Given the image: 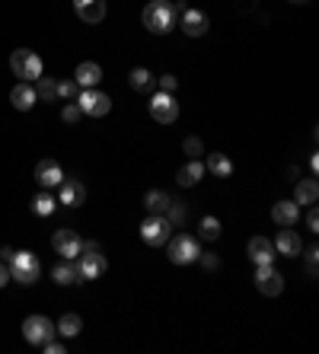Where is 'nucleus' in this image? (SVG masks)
Wrapping results in <instances>:
<instances>
[{
  "label": "nucleus",
  "mask_w": 319,
  "mask_h": 354,
  "mask_svg": "<svg viewBox=\"0 0 319 354\" xmlns=\"http://www.w3.org/2000/svg\"><path fill=\"white\" fill-rule=\"evenodd\" d=\"M182 10H185V3H182V0H176V3H170V0H154V3H147V7H144L140 23L147 26V32L166 35V32H172V26H176V19H179Z\"/></svg>",
  "instance_id": "f257e3e1"
},
{
  "label": "nucleus",
  "mask_w": 319,
  "mask_h": 354,
  "mask_svg": "<svg viewBox=\"0 0 319 354\" xmlns=\"http://www.w3.org/2000/svg\"><path fill=\"white\" fill-rule=\"evenodd\" d=\"M7 265H10V281H19V284H26V288L42 278V262H39L35 252H29V249L13 252Z\"/></svg>",
  "instance_id": "f03ea898"
},
{
  "label": "nucleus",
  "mask_w": 319,
  "mask_h": 354,
  "mask_svg": "<svg viewBox=\"0 0 319 354\" xmlns=\"http://www.w3.org/2000/svg\"><path fill=\"white\" fill-rule=\"evenodd\" d=\"M10 71H13L23 83H35L42 74H45L42 58L35 55V51H29V48H17L13 55H10Z\"/></svg>",
  "instance_id": "7ed1b4c3"
},
{
  "label": "nucleus",
  "mask_w": 319,
  "mask_h": 354,
  "mask_svg": "<svg viewBox=\"0 0 319 354\" xmlns=\"http://www.w3.org/2000/svg\"><path fill=\"white\" fill-rule=\"evenodd\" d=\"M55 335H57V329H55V322H51L48 316L33 313V316H26V319H23V338L29 342V345L45 348Z\"/></svg>",
  "instance_id": "20e7f679"
},
{
  "label": "nucleus",
  "mask_w": 319,
  "mask_h": 354,
  "mask_svg": "<svg viewBox=\"0 0 319 354\" xmlns=\"http://www.w3.org/2000/svg\"><path fill=\"white\" fill-rule=\"evenodd\" d=\"M166 246H170V262L172 265H192V262H198V256H201L198 239L188 236V233L170 236V239H166Z\"/></svg>",
  "instance_id": "39448f33"
},
{
  "label": "nucleus",
  "mask_w": 319,
  "mask_h": 354,
  "mask_svg": "<svg viewBox=\"0 0 319 354\" xmlns=\"http://www.w3.org/2000/svg\"><path fill=\"white\" fill-rule=\"evenodd\" d=\"M172 236V221L166 214H150L140 223V239L147 246H166V239Z\"/></svg>",
  "instance_id": "423d86ee"
},
{
  "label": "nucleus",
  "mask_w": 319,
  "mask_h": 354,
  "mask_svg": "<svg viewBox=\"0 0 319 354\" xmlns=\"http://www.w3.org/2000/svg\"><path fill=\"white\" fill-rule=\"evenodd\" d=\"M77 106H80L83 115L102 118V115H109V112H112V99L93 86V90H80V96H77Z\"/></svg>",
  "instance_id": "0eeeda50"
},
{
  "label": "nucleus",
  "mask_w": 319,
  "mask_h": 354,
  "mask_svg": "<svg viewBox=\"0 0 319 354\" xmlns=\"http://www.w3.org/2000/svg\"><path fill=\"white\" fill-rule=\"evenodd\" d=\"M106 268H109V262H106V256H102L99 249H90V252H80V256H77V272H80V281L102 278Z\"/></svg>",
  "instance_id": "6e6552de"
},
{
  "label": "nucleus",
  "mask_w": 319,
  "mask_h": 354,
  "mask_svg": "<svg viewBox=\"0 0 319 354\" xmlns=\"http://www.w3.org/2000/svg\"><path fill=\"white\" fill-rule=\"evenodd\" d=\"M150 118L160 124H172L179 118V102L172 99V93H156L150 99Z\"/></svg>",
  "instance_id": "1a4fd4ad"
},
{
  "label": "nucleus",
  "mask_w": 319,
  "mask_h": 354,
  "mask_svg": "<svg viewBox=\"0 0 319 354\" xmlns=\"http://www.w3.org/2000/svg\"><path fill=\"white\" fill-rule=\"evenodd\" d=\"M51 246H55V252L61 259H77L80 256V246H83V236L77 230H71V227H61V230L51 236Z\"/></svg>",
  "instance_id": "9d476101"
},
{
  "label": "nucleus",
  "mask_w": 319,
  "mask_h": 354,
  "mask_svg": "<svg viewBox=\"0 0 319 354\" xmlns=\"http://www.w3.org/2000/svg\"><path fill=\"white\" fill-rule=\"evenodd\" d=\"M255 288L265 297H278L284 290V278L281 272H275V265H255Z\"/></svg>",
  "instance_id": "9b49d317"
},
{
  "label": "nucleus",
  "mask_w": 319,
  "mask_h": 354,
  "mask_svg": "<svg viewBox=\"0 0 319 354\" xmlns=\"http://www.w3.org/2000/svg\"><path fill=\"white\" fill-rule=\"evenodd\" d=\"M61 179H64V169H61L57 160L45 157L35 163V182H39L42 189H55V185H61Z\"/></svg>",
  "instance_id": "f8f14e48"
},
{
  "label": "nucleus",
  "mask_w": 319,
  "mask_h": 354,
  "mask_svg": "<svg viewBox=\"0 0 319 354\" xmlns=\"http://www.w3.org/2000/svg\"><path fill=\"white\" fill-rule=\"evenodd\" d=\"M182 32L192 35V39H198V35H205L208 29H211V19H208V13H201V10H182Z\"/></svg>",
  "instance_id": "ddd939ff"
},
{
  "label": "nucleus",
  "mask_w": 319,
  "mask_h": 354,
  "mask_svg": "<svg viewBox=\"0 0 319 354\" xmlns=\"http://www.w3.org/2000/svg\"><path fill=\"white\" fill-rule=\"evenodd\" d=\"M246 252H249V262H255V265H275V243H271V239H265V236H253V239H249Z\"/></svg>",
  "instance_id": "4468645a"
},
{
  "label": "nucleus",
  "mask_w": 319,
  "mask_h": 354,
  "mask_svg": "<svg viewBox=\"0 0 319 354\" xmlns=\"http://www.w3.org/2000/svg\"><path fill=\"white\" fill-rule=\"evenodd\" d=\"M61 205H67V207H80L83 201H86V185H83L80 179H61Z\"/></svg>",
  "instance_id": "2eb2a0df"
},
{
  "label": "nucleus",
  "mask_w": 319,
  "mask_h": 354,
  "mask_svg": "<svg viewBox=\"0 0 319 354\" xmlns=\"http://www.w3.org/2000/svg\"><path fill=\"white\" fill-rule=\"evenodd\" d=\"M74 10H77V17L90 26L106 19V0H74Z\"/></svg>",
  "instance_id": "dca6fc26"
},
{
  "label": "nucleus",
  "mask_w": 319,
  "mask_h": 354,
  "mask_svg": "<svg viewBox=\"0 0 319 354\" xmlns=\"http://www.w3.org/2000/svg\"><path fill=\"white\" fill-rule=\"evenodd\" d=\"M275 249H278L284 259H297L303 252V243H300V233H294L291 227H284V230L278 233V239H275Z\"/></svg>",
  "instance_id": "f3484780"
},
{
  "label": "nucleus",
  "mask_w": 319,
  "mask_h": 354,
  "mask_svg": "<svg viewBox=\"0 0 319 354\" xmlns=\"http://www.w3.org/2000/svg\"><path fill=\"white\" fill-rule=\"evenodd\" d=\"M271 221L278 223V227H294L300 221V205H294V201H275L271 205Z\"/></svg>",
  "instance_id": "a211bd4d"
},
{
  "label": "nucleus",
  "mask_w": 319,
  "mask_h": 354,
  "mask_svg": "<svg viewBox=\"0 0 319 354\" xmlns=\"http://www.w3.org/2000/svg\"><path fill=\"white\" fill-rule=\"evenodd\" d=\"M10 102H13V109H19V112H29V109L39 102V96H35V86L33 83H23L19 80L13 90H10Z\"/></svg>",
  "instance_id": "6ab92c4d"
},
{
  "label": "nucleus",
  "mask_w": 319,
  "mask_h": 354,
  "mask_svg": "<svg viewBox=\"0 0 319 354\" xmlns=\"http://www.w3.org/2000/svg\"><path fill=\"white\" fill-rule=\"evenodd\" d=\"M74 80H77V86H83V90H93V86L102 80V67H99L96 61H83V64H77Z\"/></svg>",
  "instance_id": "aec40b11"
},
{
  "label": "nucleus",
  "mask_w": 319,
  "mask_h": 354,
  "mask_svg": "<svg viewBox=\"0 0 319 354\" xmlns=\"http://www.w3.org/2000/svg\"><path fill=\"white\" fill-rule=\"evenodd\" d=\"M316 198H319V182L316 179H300L294 185V205H316Z\"/></svg>",
  "instance_id": "412c9836"
},
{
  "label": "nucleus",
  "mask_w": 319,
  "mask_h": 354,
  "mask_svg": "<svg viewBox=\"0 0 319 354\" xmlns=\"http://www.w3.org/2000/svg\"><path fill=\"white\" fill-rule=\"evenodd\" d=\"M51 278H55V284H83L74 259H64L61 265H55V268H51Z\"/></svg>",
  "instance_id": "4be33fe9"
},
{
  "label": "nucleus",
  "mask_w": 319,
  "mask_h": 354,
  "mask_svg": "<svg viewBox=\"0 0 319 354\" xmlns=\"http://www.w3.org/2000/svg\"><path fill=\"white\" fill-rule=\"evenodd\" d=\"M128 83H131L134 93H150L156 86V77L150 74L147 67H134L131 74H128Z\"/></svg>",
  "instance_id": "5701e85b"
},
{
  "label": "nucleus",
  "mask_w": 319,
  "mask_h": 354,
  "mask_svg": "<svg viewBox=\"0 0 319 354\" xmlns=\"http://www.w3.org/2000/svg\"><path fill=\"white\" fill-rule=\"evenodd\" d=\"M201 176H205V166L198 163V160H188V163L182 166L179 173H176V182H179L182 189H192V185H195Z\"/></svg>",
  "instance_id": "b1692460"
},
{
  "label": "nucleus",
  "mask_w": 319,
  "mask_h": 354,
  "mask_svg": "<svg viewBox=\"0 0 319 354\" xmlns=\"http://www.w3.org/2000/svg\"><path fill=\"white\" fill-rule=\"evenodd\" d=\"M55 329H57V335L61 338H77L83 332V319L77 313H64L61 319H57Z\"/></svg>",
  "instance_id": "393cba45"
},
{
  "label": "nucleus",
  "mask_w": 319,
  "mask_h": 354,
  "mask_svg": "<svg viewBox=\"0 0 319 354\" xmlns=\"http://www.w3.org/2000/svg\"><path fill=\"white\" fill-rule=\"evenodd\" d=\"M170 201L172 198L166 195V192H160V189H154V192L144 195V207H147V214H166V211H170Z\"/></svg>",
  "instance_id": "a878e982"
},
{
  "label": "nucleus",
  "mask_w": 319,
  "mask_h": 354,
  "mask_svg": "<svg viewBox=\"0 0 319 354\" xmlns=\"http://www.w3.org/2000/svg\"><path fill=\"white\" fill-rule=\"evenodd\" d=\"M198 239H205V243H214V239H221V221L217 217H201V227H198Z\"/></svg>",
  "instance_id": "bb28decb"
},
{
  "label": "nucleus",
  "mask_w": 319,
  "mask_h": 354,
  "mask_svg": "<svg viewBox=\"0 0 319 354\" xmlns=\"http://www.w3.org/2000/svg\"><path fill=\"white\" fill-rule=\"evenodd\" d=\"M208 169H211L217 179H227V176L233 173V163H230V157H224V153H211V157H208Z\"/></svg>",
  "instance_id": "cd10ccee"
},
{
  "label": "nucleus",
  "mask_w": 319,
  "mask_h": 354,
  "mask_svg": "<svg viewBox=\"0 0 319 354\" xmlns=\"http://www.w3.org/2000/svg\"><path fill=\"white\" fill-rule=\"evenodd\" d=\"M55 205H57L55 198H51L48 192H42V195L33 198V214L35 217H51V214H55Z\"/></svg>",
  "instance_id": "c85d7f7f"
},
{
  "label": "nucleus",
  "mask_w": 319,
  "mask_h": 354,
  "mask_svg": "<svg viewBox=\"0 0 319 354\" xmlns=\"http://www.w3.org/2000/svg\"><path fill=\"white\" fill-rule=\"evenodd\" d=\"M35 96L45 99V102L57 99V80L55 77H39V80H35Z\"/></svg>",
  "instance_id": "c756f323"
},
{
  "label": "nucleus",
  "mask_w": 319,
  "mask_h": 354,
  "mask_svg": "<svg viewBox=\"0 0 319 354\" xmlns=\"http://www.w3.org/2000/svg\"><path fill=\"white\" fill-rule=\"evenodd\" d=\"M182 153H185L188 160H198V157H201V153H205V144H201V140H198L195 134H192V138H185V140H182Z\"/></svg>",
  "instance_id": "7c9ffc66"
},
{
  "label": "nucleus",
  "mask_w": 319,
  "mask_h": 354,
  "mask_svg": "<svg viewBox=\"0 0 319 354\" xmlns=\"http://www.w3.org/2000/svg\"><path fill=\"white\" fill-rule=\"evenodd\" d=\"M77 96H80L77 80H61L57 83V99H77Z\"/></svg>",
  "instance_id": "2f4dec72"
},
{
  "label": "nucleus",
  "mask_w": 319,
  "mask_h": 354,
  "mask_svg": "<svg viewBox=\"0 0 319 354\" xmlns=\"http://www.w3.org/2000/svg\"><path fill=\"white\" fill-rule=\"evenodd\" d=\"M61 118H64L67 124H74V122H80L83 118V112H80V106H77V102H67L64 109H61Z\"/></svg>",
  "instance_id": "473e14b6"
},
{
  "label": "nucleus",
  "mask_w": 319,
  "mask_h": 354,
  "mask_svg": "<svg viewBox=\"0 0 319 354\" xmlns=\"http://www.w3.org/2000/svg\"><path fill=\"white\" fill-rule=\"evenodd\" d=\"M166 217H172L176 223L185 221V207H182V201H176V198H172V201H170V211H166Z\"/></svg>",
  "instance_id": "72a5a7b5"
},
{
  "label": "nucleus",
  "mask_w": 319,
  "mask_h": 354,
  "mask_svg": "<svg viewBox=\"0 0 319 354\" xmlns=\"http://www.w3.org/2000/svg\"><path fill=\"white\" fill-rule=\"evenodd\" d=\"M316 262H319V249L310 246L307 249V274H310V278H316Z\"/></svg>",
  "instance_id": "f704fd0d"
},
{
  "label": "nucleus",
  "mask_w": 319,
  "mask_h": 354,
  "mask_svg": "<svg viewBox=\"0 0 319 354\" xmlns=\"http://www.w3.org/2000/svg\"><path fill=\"white\" fill-rule=\"evenodd\" d=\"M198 262L205 265L208 272H217V265H221V259H217V252H201V256H198Z\"/></svg>",
  "instance_id": "c9c22d12"
},
{
  "label": "nucleus",
  "mask_w": 319,
  "mask_h": 354,
  "mask_svg": "<svg viewBox=\"0 0 319 354\" xmlns=\"http://www.w3.org/2000/svg\"><path fill=\"white\" fill-rule=\"evenodd\" d=\"M176 86H179V80H176L172 74L160 77V93H176Z\"/></svg>",
  "instance_id": "e433bc0d"
},
{
  "label": "nucleus",
  "mask_w": 319,
  "mask_h": 354,
  "mask_svg": "<svg viewBox=\"0 0 319 354\" xmlns=\"http://www.w3.org/2000/svg\"><path fill=\"white\" fill-rule=\"evenodd\" d=\"M10 284V265L0 259V288H7Z\"/></svg>",
  "instance_id": "4c0bfd02"
},
{
  "label": "nucleus",
  "mask_w": 319,
  "mask_h": 354,
  "mask_svg": "<svg viewBox=\"0 0 319 354\" xmlns=\"http://www.w3.org/2000/svg\"><path fill=\"white\" fill-rule=\"evenodd\" d=\"M307 227H310L313 233L319 230V217H316V207H313V205H310V214H307Z\"/></svg>",
  "instance_id": "58836bf2"
},
{
  "label": "nucleus",
  "mask_w": 319,
  "mask_h": 354,
  "mask_svg": "<svg viewBox=\"0 0 319 354\" xmlns=\"http://www.w3.org/2000/svg\"><path fill=\"white\" fill-rule=\"evenodd\" d=\"M42 351H48V354H64V345L51 338V342H48V345H45V348H42Z\"/></svg>",
  "instance_id": "ea45409f"
},
{
  "label": "nucleus",
  "mask_w": 319,
  "mask_h": 354,
  "mask_svg": "<svg viewBox=\"0 0 319 354\" xmlns=\"http://www.w3.org/2000/svg\"><path fill=\"white\" fill-rule=\"evenodd\" d=\"M10 256H13V249H10V246L0 249V259H3V262H10Z\"/></svg>",
  "instance_id": "a19ab883"
},
{
  "label": "nucleus",
  "mask_w": 319,
  "mask_h": 354,
  "mask_svg": "<svg viewBox=\"0 0 319 354\" xmlns=\"http://www.w3.org/2000/svg\"><path fill=\"white\" fill-rule=\"evenodd\" d=\"M291 3H310V0H291Z\"/></svg>",
  "instance_id": "79ce46f5"
}]
</instances>
